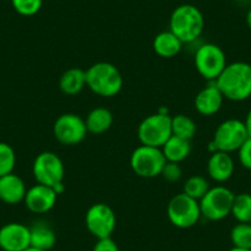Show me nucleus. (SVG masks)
Instances as JSON below:
<instances>
[{
  "mask_svg": "<svg viewBox=\"0 0 251 251\" xmlns=\"http://www.w3.org/2000/svg\"><path fill=\"white\" fill-rule=\"evenodd\" d=\"M204 18L201 10L192 4H182L171 13L169 30L182 43H191L202 35Z\"/></svg>",
  "mask_w": 251,
  "mask_h": 251,
  "instance_id": "obj_2",
  "label": "nucleus"
},
{
  "mask_svg": "<svg viewBox=\"0 0 251 251\" xmlns=\"http://www.w3.org/2000/svg\"><path fill=\"white\" fill-rule=\"evenodd\" d=\"M161 151H163L166 161L180 164L181 161L187 159L191 153V141L180 138V137L173 134L161 147Z\"/></svg>",
  "mask_w": 251,
  "mask_h": 251,
  "instance_id": "obj_19",
  "label": "nucleus"
},
{
  "mask_svg": "<svg viewBox=\"0 0 251 251\" xmlns=\"http://www.w3.org/2000/svg\"><path fill=\"white\" fill-rule=\"evenodd\" d=\"M166 159L161 148L149 146L137 147L131 154L129 165L136 175L144 178H153L160 176Z\"/></svg>",
  "mask_w": 251,
  "mask_h": 251,
  "instance_id": "obj_8",
  "label": "nucleus"
},
{
  "mask_svg": "<svg viewBox=\"0 0 251 251\" xmlns=\"http://www.w3.org/2000/svg\"><path fill=\"white\" fill-rule=\"evenodd\" d=\"M244 122H245L249 137H251V110L248 112V115H246V118H245V121H244Z\"/></svg>",
  "mask_w": 251,
  "mask_h": 251,
  "instance_id": "obj_32",
  "label": "nucleus"
},
{
  "mask_svg": "<svg viewBox=\"0 0 251 251\" xmlns=\"http://www.w3.org/2000/svg\"><path fill=\"white\" fill-rule=\"evenodd\" d=\"M224 96L214 81H209L195 98V108L202 116H213L223 106Z\"/></svg>",
  "mask_w": 251,
  "mask_h": 251,
  "instance_id": "obj_15",
  "label": "nucleus"
},
{
  "mask_svg": "<svg viewBox=\"0 0 251 251\" xmlns=\"http://www.w3.org/2000/svg\"><path fill=\"white\" fill-rule=\"evenodd\" d=\"M57 243L55 231L48 224L38 222L30 226V244L32 248L50 251Z\"/></svg>",
  "mask_w": 251,
  "mask_h": 251,
  "instance_id": "obj_20",
  "label": "nucleus"
},
{
  "mask_svg": "<svg viewBox=\"0 0 251 251\" xmlns=\"http://www.w3.org/2000/svg\"><path fill=\"white\" fill-rule=\"evenodd\" d=\"M209 188L211 187H209V183L206 177H203V176L201 175H194L190 176V177L185 181V185H183V194H186L187 196L200 201V200L208 192Z\"/></svg>",
  "mask_w": 251,
  "mask_h": 251,
  "instance_id": "obj_25",
  "label": "nucleus"
},
{
  "mask_svg": "<svg viewBox=\"0 0 251 251\" xmlns=\"http://www.w3.org/2000/svg\"><path fill=\"white\" fill-rule=\"evenodd\" d=\"M141 144L161 148L165 142L173 136L171 131V116L166 111L149 115L139 123L137 129Z\"/></svg>",
  "mask_w": 251,
  "mask_h": 251,
  "instance_id": "obj_4",
  "label": "nucleus"
},
{
  "mask_svg": "<svg viewBox=\"0 0 251 251\" xmlns=\"http://www.w3.org/2000/svg\"><path fill=\"white\" fill-rule=\"evenodd\" d=\"M43 0H11L13 8L23 16H33L41 10Z\"/></svg>",
  "mask_w": 251,
  "mask_h": 251,
  "instance_id": "obj_28",
  "label": "nucleus"
},
{
  "mask_svg": "<svg viewBox=\"0 0 251 251\" xmlns=\"http://www.w3.org/2000/svg\"><path fill=\"white\" fill-rule=\"evenodd\" d=\"M24 251H47V250H41V249L32 248V246H30V248H27L26 250H24Z\"/></svg>",
  "mask_w": 251,
  "mask_h": 251,
  "instance_id": "obj_35",
  "label": "nucleus"
},
{
  "mask_svg": "<svg viewBox=\"0 0 251 251\" xmlns=\"http://www.w3.org/2000/svg\"><path fill=\"white\" fill-rule=\"evenodd\" d=\"M183 43L170 30L158 33L153 41L154 52L163 58H173L180 53Z\"/></svg>",
  "mask_w": 251,
  "mask_h": 251,
  "instance_id": "obj_21",
  "label": "nucleus"
},
{
  "mask_svg": "<svg viewBox=\"0 0 251 251\" xmlns=\"http://www.w3.org/2000/svg\"><path fill=\"white\" fill-rule=\"evenodd\" d=\"M234 194L226 186H214L208 190L206 195L200 200L201 214L206 219L212 222H218L226 218L231 213Z\"/></svg>",
  "mask_w": 251,
  "mask_h": 251,
  "instance_id": "obj_7",
  "label": "nucleus"
},
{
  "mask_svg": "<svg viewBox=\"0 0 251 251\" xmlns=\"http://www.w3.org/2000/svg\"><path fill=\"white\" fill-rule=\"evenodd\" d=\"M248 138L249 133L245 122L238 118H229L219 123L214 131L213 141L211 143L212 153L216 151H226L229 154L238 151Z\"/></svg>",
  "mask_w": 251,
  "mask_h": 251,
  "instance_id": "obj_5",
  "label": "nucleus"
},
{
  "mask_svg": "<svg viewBox=\"0 0 251 251\" xmlns=\"http://www.w3.org/2000/svg\"><path fill=\"white\" fill-rule=\"evenodd\" d=\"M230 214L238 223H251V195L248 192L235 195Z\"/></svg>",
  "mask_w": 251,
  "mask_h": 251,
  "instance_id": "obj_24",
  "label": "nucleus"
},
{
  "mask_svg": "<svg viewBox=\"0 0 251 251\" xmlns=\"http://www.w3.org/2000/svg\"><path fill=\"white\" fill-rule=\"evenodd\" d=\"M168 182H177L182 176V168L178 163H171V161H166L164 165L163 171L160 174Z\"/></svg>",
  "mask_w": 251,
  "mask_h": 251,
  "instance_id": "obj_29",
  "label": "nucleus"
},
{
  "mask_svg": "<svg viewBox=\"0 0 251 251\" xmlns=\"http://www.w3.org/2000/svg\"><path fill=\"white\" fill-rule=\"evenodd\" d=\"M228 251H251V250H249V249H241V248H235V246H233V248Z\"/></svg>",
  "mask_w": 251,
  "mask_h": 251,
  "instance_id": "obj_34",
  "label": "nucleus"
},
{
  "mask_svg": "<svg viewBox=\"0 0 251 251\" xmlns=\"http://www.w3.org/2000/svg\"><path fill=\"white\" fill-rule=\"evenodd\" d=\"M224 50L214 43H204L195 53V67L200 75L208 81H216L226 67Z\"/></svg>",
  "mask_w": 251,
  "mask_h": 251,
  "instance_id": "obj_9",
  "label": "nucleus"
},
{
  "mask_svg": "<svg viewBox=\"0 0 251 251\" xmlns=\"http://www.w3.org/2000/svg\"><path fill=\"white\" fill-rule=\"evenodd\" d=\"M85 123L89 133L102 134L111 128L113 123V115L108 108L95 107L88 113Z\"/></svg>",
  "mask_w": 251,
  "mask_h": 251,
  "instance_id": "obj_22",
  "label": "nucleus"
},
{
  "mask_svg": "<svg viewBox=\"0 0 251 251\" xmlns=\"http://www.w3.org/2000/svg\"><path fill=\"white\" fill-rule=\"evenodd\" d=\"M30 246V226L11 222L0 228V249L3 251H24Z\"/></svg>",
  "mask_w": 251,
  "mask_h": 251,
  "instance_id": "obj_13",
  "label": "nucleus"
},
{
  "mask_svg": "<svg viewBox=\"0 0 251 251\" xmlns=\"http://www.w3.org/2000/svg\"><path fill=\"white\" fill-rule=\"evenodd\" d=\"M32 174L37 183L54 188L63 183L66 169L57 154L53 151H42L35 158Z\"/></svg>",
  "mask_w": 251,
  "mask_h": 251,
  "instance_id": "obj_10",
  "label": "nucleus"
},
{
  "mask_svg": "<svg viewBox=\"0 0 251 251\" xmlns=\"http://www.w3.org/2000/svg\"><path fill=\"white\" fill-rule=\"evenodd\" d=\"M57 200L58 194L54 191V188L36 183L32 187L27 188L24 203L26 208L32 213L45 214L55 206Z\"/></svg>",
  "mask_w": 251,
  "mask_h": 251,
  "instance_id": "obj_14",
  "label": "nucleus"
},
{
  "mask_svg": "<svg viewBox=\"0 0 251 251\" xmlns=\"http://www.w3.org/2000/svg\"><path fill=\"white\" fill-rule=\"evenodd\" d=\"M166 213L170 223L180 229H188L196 226L201 218L200 202L186 194L175 195L169 201Z\"/></svg>",
  "mask_w": 251,
  "mask_h": 251,
  "instance_id": "obj_6",
  "label": "nucleus"
},
{
  "mask_svg": "<svg viewBox=\"0 0 251 251\" xmlns=\"http://www.w3.org/2000/svg\"><path fill=\"white\" fill-rule=\"evenodd\" d=\"M117 219L113 209L106 203L90 206L85 214V226L91 235L96 239L108 238L116 229Z\"/></svg>",
  "mask_w": 251,
  "mask_h": 251,
  "instance_id": "obj_12",
  "label": "nucleus"
},
{
  "mask_svg": "<svg viewBox=\"0 0 251 251\" xmlns=\"http://www.w3.org/2000/svg\"><path fill=\"white\" fill-rule=\"evenodd\" d=\"M86 86L102 98L116 96L123 86V78L117 67L108 62H98L86 69Z\"/></svg>",
  "mask_w": 251,
  "mask_h": 251,
  "instance_id": "obj_3",
  "label": "nucleus"
},
{
  "mask_svg": "<svg viewBox=\"0 0 251 251\" xmlns=\"http://www.w3.org/2000/svg\"><path fill=\"white\" fill-rule=\"evenodd\" d=\"M27 192L25 182L16 174L11 173L0 177V201L6 204H18L24 202Z\"/></svg>",
  "mask_w": 251,
  "mask_h": 251,
  "instance_id": "obj_17",
  "label": "nucleus"
},
{
  "mask_svg": "<svg viewBox=\"0 0 251 251\" xmlns=\"http://www.w3.org/2000/svg\"><path fill=\"white\" fill-rule=\"evenodd\" d=\"M93 251H120L117 243L111 236L103 239H98L94 245Z\"/></svg>",
  "mask_w": 251,
  "mask_h": 251,
  "instance_id": "obj_31",
  "label": "nucleus"
},
{
  "mask_svg": "<svg viewBox=\"0 0 251 251\" xmlns=\"http://www.w3.org/2000/svg\"><path fill=\"white\" fill-rule=\"evenodd\" d=\"M246 25L251 30V9H249V11L246 13Z\"/></svg>",
  "mask_w": 251,
  "mask_h": 251,
  "instance_id": "obj_33",
  "label": "nucleus"
},
{
  "mask_svg": "<svg viewBox=\"0 0 251 251\" xmlns=\"http://www.w3.org/2000/svg\"><path fill=\"white\" fill-rule=\"evenodd\" d=\"M239 161L246 170L251 171V137H249L238 151Z\"/></svg>",
  "mask_w": 251,
  "mask_h": 251,
  "instance_id": "obj_30",
  "label": "nucleus"
},
{
  "mask_svg": "<svg viewBox=\"0 0 251 251\" xmlns=\"http://www.w3.org/2000/svg\"><path fill=\"white\" fill-rule=\"evenodd\" d=\"M214 83L226 100L235 102L248 100L251 98V64L229 63Z\"/></svg>",
  "mask_w": 251,
  "mask_h": 251,
  "instance_id": "obj_1",
  "label": "nucleus"
},
{
  "mask_svg": "<svg viewBox=\"0 0 251 251\" xmlns=\"http://www.w3.org/2000/svg\"><path fill=\"white\" fill-rule=\"evenodd\" d=\"M88 133L85 118L76 113H63L53 125V136L63 146H76L86 138Z\"/></svg>",
  "mask_w": 251,
  "mask_h": 251,
  "instance_id": "obj_11",
  "label": "nucleus"
},
{
  "mask_svg": "<svg viewBox=\"0 0 251 251\" xmlns=\"http://www.w3.org/2000/svg\"><path fill=\"white\" fill-rule=\"evenodd\" d=\"M230 240L233 246L251 250V223H238L231 228Z\"/></svg>",
  "mask_w": 251,
  "mask_h": 251,
  "instance_id": "obj_26",
  "label": "nucleus"
},
{
  "mask_svg": "<svg viewBox=\"0 0 251 251\" xmlns=\"http://www.w3.org/2000/svg\"><path fill=\"white\" fill-rule=\"evenodd\" d=\"M171 131H173L174 136L192 141V138L196 136L197 126L190 116L180 113V115L171 117Z\"/></svg>",
  "mask_w": 251,
  "mask_h": 251,
  "instance_id": "obj_23",
  "label": "nucleus"
},
{
  "mask_svg": "<svg viewBox=\"0 0 251 251\" xmlns=\"http://www.w3.org/2000/svg\"><path fill=\"white\" fill-rule=\"evenodd\" d=\"M234 170L235 165L230 154L221 151L211 154L207 163V173L212 180L218 183L226 182L233 176Z\"/></svg>",
  "mask_w": 251,
  "mask_h": 251,
  "instance_id": "obj_16",
  "label": "nucleus"
},
{
  "mask_svg": "<svg viewBox=\"0 0 251 251\" xmlns=\"http://www.w3.org/2000/svg\"><path fill=\"white\" fill-rule=\"evenodd\" d=\"M16 164L15 151L10 144L0 142V177L11 174Z\"/></svg>",
  "mask_w": 251,
  "mask_h": 251,
  "instance_id": "obj_27",
  "label": "nucleus"
},
{
  "mask_svg": "<svg viewBox=\"0 0 251 251\" xmlns=\"http://www.w3.org/2000/svg\"><path fill=\"white\" fill-rule=\"evenodd\" d=\"M86 86V72L81 68L67 69L60 75L59 89L69 96L78 95Z\"/></svg>",
  "mask_w": 251,
  "mask_h": 251,
  "instance_id": "obj_18",
  "label": "nucleus"
}]
</instances>
